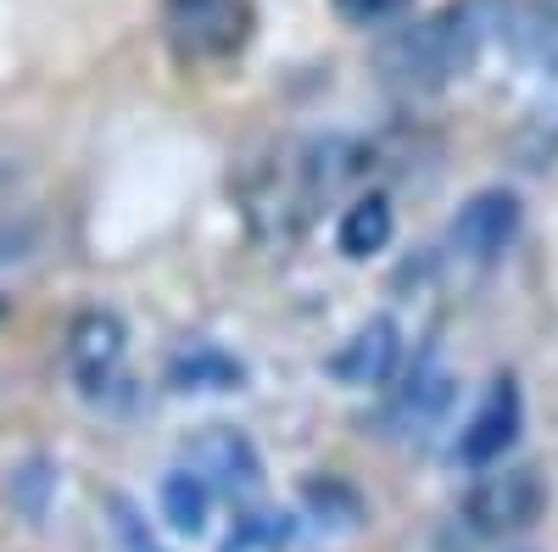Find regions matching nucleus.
Segmentation results:
<instances>
[{
    "mask_svg": "<svg viewBox=\"0 0 558 552\" xmlns=\"http://www.w3.org/2000/svg\"><path fill=\"white\" fill-rule=\"evenodd\" d=\"M363 162H368V151L357 140H341V134H330V140H302L246 184V212L263 235L291 241L336 191L363 179Z\"/></svg>",
    "mask_w": 558,
    "mask_h": 552,
    "instance_id": "obj_1",
    "label": "nucleus"
},
{
    "mask_svg": "<svg viewBox=\"0 0 558 552\" xmlns=\"http://www.w3.org/2000/svg\"><path fill=\"white\" fill-rule=\"evenodd\" d=\"M486 39H492V0H458V7H441L386 34L375 62L386 84L408 89V96H430V89H447L452 78H463L481 62Z\"/></svg>",
    "mask_w": 558,
    "mask_h": 552,
    "instance_id": "obj_2",
    "label": "nucleus"
},
{
    "mask_svg": "<svg viewBox=\"0 0 558 552\" xmlns=\"http://www.w3.org/2000/svg\"><path fill=\"white\" fill-rule=\"evenodd\" d=\"M547 508V486L531 464H508V469H492L475 480V491L463 496V525H470L481 541H497V536H520L542 519Z\"/></svg>",
    "mask_w": 558,
    "mask_h": 552,
    "instance_id": "obj_3",
    "label": "nucleus"
},
{
    "mask_svg": "<svg viewBox=\"0 0 558 552\" xmlns=\"http://www.w3.org/2000/svg\"><path fill=\"white\" fill-rule=\"evenodd\" d=\"M458 396V375L441 363V352H418L408 368H402V380L391 385V402H386V436L397 441H425L441 419H447V407Z\"/></svg>",
    "mask_w": 558,
    "mask_h": 552,
    "instance_id": "obj_4",
    "label": "nucleus"
},
{
    "mask_svg": "<svg viewBox=\"0 0 558 552\" xmlns=\"http://www.w3.org/2000/svg\"><path fill=\"white\" fill-rule=\"evenodd\" d=\"M162 23H168V39L179 45V57H229L246 45V28H252V12L246 0H162Z\"/></svg>",
    "mask_w": 558,
    "mask_h": 552,
    "instance_id": "obj_5",
    "label": "nucleus"
},
{
    "mask_svg": "<svg viewBox=\"0 0 558 552\" xmlns=\"http://www.w3.org/2000/svg\"><path fill=\"white\" fill-rule=\"evenodd\" d=\"M68 375L78 396L112 402L123 391V324L112 312H84L68 335Z\"/></svg>",
    "mask_w": 558,
    "mask_h": 552,
    "instance_id": "obj_6",
    "label": "nucleus"
},
{
    "mask_svg": "<svg viewBox=\"0 0 558 552\" xmlns=\"http://www.w3.org/2000/svg\"><path fill=\"white\" fill-rule=\"evenodd\" d=\"M492 39L520 68L558 78V0H492Z\"/></svg>",
    "mask_w": 558,
    "mask_h": 552,
    "instance_id": "obj_7",
    "label": "nucleus"
},
{
    "mask_svg": "<svg viewBox=\"0 0 558 552\" xmlns=\"http://www.w3.org/2000/svg\"><path fill=\"white\" fill-rule=\"evenodd\" d=\"M520 425H525V402H520V385L514 380H492V391L481 396V407L470 413V425L458 436V457L470 469H492L502 464V452L520 441Z\"/></svg>",
    "mask_w": 558,
    "mask_h": 552,
    "instance_id": "obj_8",
    "label": "nucleus"
},
{
    "mask_svg": "<svg viewBox=\"0 0 558 552\" xmlns=\"http://www.w3.org/2000/svg\"><path fill=\"white\" fill-rule=\"evenodd\" d=\"M184 464H191L213 491L223 496H252L263 486V464H257V446L229 430V425H207L191 446H184Z\"/></svg>",
    "mask_w": 558,
    "mask_h": 552,
    "instance_id": "obj_9",
    "label": "nucleus"
},
{
    "mask_svg": "<svg viewBox=\"0 0 558 552\" xmlns=\"http://www.w3.org/2000/svg\"><path fill=\"white\" fill-rule=\"evenodd\" d=\"M520 235V201L508 191H481L458 207L452 218V252L470 257V262H492L514 246Z\"/></svg>",
    "mask_w": 558,
    "mask_h": 552,
    "instance_id": "obj_10",
    "label": "nucleus"
},
{
    "mask_svg": "<svg viewBox=\"0 0 558 552\" xmlns=\"http://www.w3.org/2000/svg\"><path fill=\"white\" fill-rule=\"evenodd\" d=\"M397 363H402V330H397V318H368V324L352 330V341H341V352L330 357V375L341 385H386L397 375Z\"/></svg>",
    "mask_w": 558,
    "mask_h": 552,
    "instance_id": "obj_11",
    "label": "nucleus"
},
{
    "mask_svg": "<svg viewBox=\"0 0 558 552\" xmlns=\"http://www.w3.org/2000/svg\"><path fill=\"white\" fill-rule=\"evenodd\" d=\"M241 380H246V368L213 341L179 346L168 363V391H241Z\"/></svg>",
    "mask_w": 558,
    "mask_h": 552,
    "instance_id": "obj_12",
    "label": "nucleus"
},
{
    "mask_svg": "<svg viewBox=\"0 0 558 552\" xmlns=\"http://www.w3.org/2000/svg\"><path fill=\"white\" fill-rule=\"evenodd\" d=\"M391 229H397L391 201H386L380 191H368V196H357V201L341 212L336 241H341V252H347V257H368V252H380V246L391 241Z\"/></svg>",
    "mask_w": 558,
    "mask_h": 552,
    "instance_id": "obj_13",
    "label": "nucleus"
},
{
    "mask_svg": "<svg viewBox=\"0 0 558 552\" xmlns=\"http://www.w3.org/2000/svg\"><path fill=\"white\" fill-rule=\"evenodd\" d=\"M162 514H168V525L179 530V536H202L207 530V514H213V486L184 464V469H173L168 480H162Z\"/></svg>",
    "mask_w": 558,
    "mask_h": 552,
    "instance_id": "obj_14",
    "label": "nucleus"
},
{
    "mask_svg": "<svg viewBox=\"0 0 558 552\" xmlns=\"http://www.w3.org/2000/svg\"><path fill=\"white\" fill-rule=\"evenodd\" d=\"M286 541H291V519L257 508V514H241V519H235V530L223 536L218 552H279Z\"/></svg>",
    "mask_w": 558,
    "mask_h": 552,
    "instance_id": "obj_15",
    "label": "nucleus"
},
{
    "mask_svg": "<svg viewBox=\"0 0 558 552\" xmlns=\"http://www.w3.org/2000/svg\"><path fill=\"white\" fill-rule=\"evenodd\" d=\"M51 491H57L51 464H28V469L12 475V502L23 508V519H45V502H51Z\"/></svg>",
    "mask_w": 558,
    "mask_h": 552,
    "instance_id": "obj_16",
    "label": "nucleus"
},
{
    "mask_svg": "<svg viewBox=\"0 0 558 552\" xmlns=\"http://www.w3.org/2000/svg\"><path fill=\"white\" fill-rule=\"evenodd\" d=\"M107 514H112V530H118L123 552H162V541L146 530V519H140V508L129 496H107Z\"/></svg>",
    "mask_w": 558,
    "mask_h": 552,
    "instance_id": "obj_17",
    "label": "nucleus"
},
{
    "mask_svg": "<svg viewBox=\"0 0 558 552\" xmlns=\"http://www.w3.org/2000/svg\"><path fill=\"white\" fill-rule=\"evenodd\" d=\"M330 7L347 17V23H363V28H375V23H391L402 17L413 0H330Z\"/></svg>",
    "mask_w": 558,
    "mask_h": 552,
    "instance_id": "obj_18",
    "label": "nucleus"
},
{
    "mask_svg": "<svg viewBox=\"0 0 558 552\" xmlns=\"http://www.w3.org/2000/svg\"><path fill=\"white\" fill-rule=\"evenodd\" d=\"M28 246H34V235H28V229L0 223V262H17V257H28Z\"/></svg>",
    "mask_w": 558,
    "mask_h": 552,
    "instance_id": "obj_19",
    "label": "nucleus"
},
{
    "mask_svg": "<svg viewBox=\"0 0 558 552\" xmlns=\"http://www.w3.org/2000/svg\"><path fill=\"white\" fill-rule=\"evenodd\" d=\"M7 312H12V307H7V296H0V318H7Z\"/></svg>",
    "mask_w": 558,
    "mask_h": 552,
    "instance_id": "obj_20",
    "label": "nucleus"
}]
</instances>
